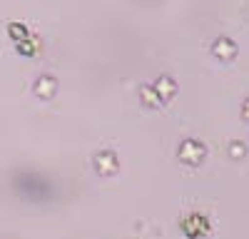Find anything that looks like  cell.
I'll return each instance as SVG.
<instances>
[{
	"mask_svg": "<svg viewBox=\"0 0 249 239\" xmlns=\"http://www.w3.org/2000/svg\"><path fill=\"white\" fill-rule=\"evenodd\" d=\"M202 154H204L202 145L199 142H192V139H187V142L179 147V157L184 159V162H190V165H197L199 159H202Z\"/></svg>",
	"mask_w": 249,
	"mask_h": 239,
	"instance_id": "1",
	"label": "cell"
},
{
	"mask_svg": "<svg viewBox=\"0 0 249 239\" xmlns=\"http://www.w3.org/2000/svg\"><path fill=\"white\" fill-rule=\"evenodd\" d=\"M244 117H247V120H249V102H247V105H244Z\"/></svg>",
	"mask_w": 249,
	"mask_h": 239,
	"instance_id": "2",
	"label": "cell"
}]
</instances>
